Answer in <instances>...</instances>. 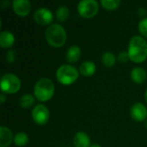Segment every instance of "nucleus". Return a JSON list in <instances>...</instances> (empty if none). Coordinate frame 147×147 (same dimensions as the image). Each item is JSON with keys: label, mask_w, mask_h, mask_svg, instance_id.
I'll return each instance as SVG.
<instances>
[{"label": "nucleus", "mask_w": 147, "mask_h": 147, "mask_svg": "<svg viewBox=\"0 0 147 147\" xmlns=\"http://www.w3.org/2000/svg\"><path fill=\"white\" fill-rule=\"evenodd\" d=\"M127 53L133 62L138 64L144 62L147 59L146 40L141 36H134L129 41Z\"/></svg>", "instance_id": "obj_1"}, {"label": "nucleus", "mask_w": 147, "mask_h": 147, "mask_svg": "<svg viewBox=\"0 0 147 147\" xmlns=\"http://www.w3.org/2000/svg\"><path fill=\"white\" fill-rule=\"evenodd\" d=\"M55 86L53 82L47 78L38 80L34 87V94L35 98L40 102H47L50 100L54 94Z\"/></svg>", "instance_id": "obj_2"}, {"label": "nucleus", "mask_w": 147, "mask_h": 147, "mask_svg": "<svg viewBox=\"0 0 147 147\" xmlns=\"http://www.w3.org/2000/svg\"><path fill=\"white\" fill-rule=\"evenodd\" d=\"M47 43L53 47H61L66 41V32L59 24H52L45 33Z\"/></svg>", "instance_id": "obj_3"}, {"label": "nucleus", "mask_w": 147, "mask_h": 147, "mask_svg": "<svg viewBox=\"0 0 147 147\" xmlns=\"http://www.w3.org/2000/svg\"><path fill=\"white\" fill-rule=\"evenodd\" d=\"M79 72L72 65H62L59 67L56 72L58 81L63 85H71L78 78Z\"/></svg>", "instance_id": "obj_4"}, {"label": "nucleus", "mask_w": 147, "mask_h": 147, "mask_svg": "<svg viewBox=\"0 0 147 147\" xmlns=\"http://www.w3.org/2000/svg\"><path fill=\"white\" fill-rule=\"evenodd\" d=\"M22 84L20 78L13 73H6L2 76L0 87L3 93L14 94L19 91Z\"/></svg>", "instance_id": "obj_5"}, {"label": "nucleus", "mask_w": 147, "mask_h": 147, "mask_svg": "<svg viewBox=\"0 0 147 147\" xmlns=\"http://www.w3.org/2000/svg\"><path fill=\"white\" fill-rule=\"evenodd\" d=\"M99 9L98 3L95 0H83L78 4V11L84 18L94 17Z\"/></svg>", "instance_id": "obj_6"}, {"label": "nucleus", "mask_w": 147, "mask_h": 147, "mask_svg": "<svg viewBox=\"0 0 147 147\" xmlns=\"http://www.w3.org/2000/svg\"><path fill=\"white\" fill-rule=\"evenodd\" d=\"M32 119L33 121L40 126H43L47 123L50 117V113L48 109L43 104L36 105L32 110Z\"/></svg>", "instance_id": "obj_7"}, {"label": "nucleus", "mask_w": 147, "mask_h": 147, "mask_svg": "<svg viewBox=\"0 0 147 147\" xmlns=\"http://www.w3.org/2000/svg\"><path fill=\"white\" fill-rule=\"evenodd\" d=\"M34 19L36 23L41 26H47L50 24L53 20V14L47 8H40L34 14Z\"/></svg>", "instance_id": "obj_8"}, {"label": "nucleus", "mask_w": 147, "mask_h": 147, "mask_svg": "<svg viewBox=\"0 0 147 147\" xmlns=\"http://www.w3.org/2000/svg\"><path fill=\"white\" fill-rule=\"evenodd\" d=\"M12 9L19 16H26L31 10V3L28 0H14Z\"/></svg>", "instance_id": "obj_9"}, {"label": "nucleus", "mask_w": 147, "mask_h": 147, "mask_svg": "<svg viewBox=\"0 0 147 147\" xmlns=\"http://www.w3.org/2000/svg\"><path fill=\"white\" fill-rule=\"evenodd\" d=\"M130 115L134 120L137 121H143L147 117L146 107L140 102L134 103L130 109Z\"/></svg>", "instance_id": "obj_10"}, {"label": "nucleus", "mask_w": 147, "mask_h": 147, "mask_svg": "<svg viewBox=\"0 0 147 147\" xmlns=\"http://www.w3.org/2000/svg\"><path fill=\"white\" fill-rule=\"evenodd\" d=\"M13 140V134L9 128L2 126L0 127V147L9 146Z\"/></svg>", "instance_id": "obj_11"}, {"label": "nucleus", "mask_w": 147, "mask_h": 147, "mask_svg": "<svg viewBox=\"0 0 147 147\" xmlns=\"http://www.w3.org/2000/svg\"><path fill=\"white\" fill-rule=\"evenodd\" d=\"M73 143L76 147H90V140L87 134L78 132L73 138Z\"/></svg>", "instance_id": "obj_12"}, {"label": "nucleus", "mask_w": 147, "mask_h": 147, "mask_svg": "<svg viewBox=\"0 0 147 147\" xmlns=\"http://www.w3.org/2000/svg\"><path fill=\"white\" fill-rule=\"evenodd\" d=\"M15 43V36L9 31H2L0 33V46L2 48H9Z\"/></svg>", "instance_id": "obj_13"}, {"label": "nucleus", "mask_w": 147, "mask_h": 147, "mask_svg": "<svg viewBox=\"0 0 147 147\" xmlns=\"http://www.w3.org/2000/svg\"><path fill=\"white\" fill-rule=\"evenodd\" d=\"M82 51L81 48L78 46H71L66 52V55H65V59L67 60V62L71 63V64H75L76 62H78V60L80 59Z\"/></svg>", "instance_id": "obj_14"}, {"label": "nucleus", "mask_w": 147, "mask_h": 147, "mask_svg": "<svg viewBox=\"0 0 147 147\" xmlns=\"http://www.w3.org/2000/svg\"><path fill=\"white\" fill-rule=\"evenodd\" d=\"M131 78L136 84H142L147 78V73L145 69L141 67H135L131 71Z\"/></svg>", "instance_id": "obj_15"}, {"label": "nucleus", "mask_w": 147, "mask_h": 147, "mask_svg": "<svg viewBox=\"0 0 147 147\" xmlns=\"http://www.w3.org/2000/svg\"><path fill=\"white\" fill-rule=\"evenodd\" d=\"M96 66L92 61H84L80 65L79 72L84 77H90L95 74Z\"/></svg>", "instance_id": "obj_16"}, {"label": "nucleus", "mask_w": 147, "mask_h": 147, "mask_svg": "<svg viewBox=\"0 0 147 147\" xmlns=\"http://www.w3.org/2000/svg\"><path fill=\"white\" fill-rule=\"evenodd\" d=\"M102 62L106 67H112L116 62V58L113 53L106 52L102 56Z\"/></svg>", "instance_id": "obj_17"}, {"label": "nucleus", "mask_w": 147, "mask_h": 147, "mask_svg": "<svg viewBox=\"0 0 147 147\" xmlns=\"http://www.w3.org/2000/svg\"><path fill=\"white\" fill-rule=\"evenodd\" d=\"M69 16H70V10L67 6L62 5L58 8L56 11V17L59 22H65L69 18Z\"/></svg>", "instance_id": "obj_18"}, {"label": "nucleus", "mask_w": 147, "mask_h": 147, "mask_svg": "<svg viewBox=\"0 0 147 147\" xmlns=\"http://www.w3.org/2000/svg\"><path fill=\"white\" fill-rule=\"evenodd\" d=\"M34 97L31 94H25L19 100L20 106L24 109L30 108L31 106L34 105Z\"/></svg>", "instance_id": "obj_19"}, {"label": "nucleus", "mask_w": 147, "mask_h": 147, "mask_svg": "<svg viewBox=\"0 0 147 147\" xmlns=\"http://www.w3.org/2000/svg\"><path fill=\"white\" fill-rule=\"evenodd\" d=\"M28 142V136L23 132L17 133L14 137V143L17 146H25Z\"/></svg>", "instance_id": "obj_20"}, {"label": "nucleus", "mask_w": 147, "mask_h": 147, "mask_svg": "<svg viewBox=\"0 0 147 147\" xmlns=\"http://www.w3.org/2000/svg\"><path fill=\"white\" fill-rule=\"evenodd\" d=\"M101 4L102 5L104 9L108 10H114L120 6L121 1L120 0H101Z\"/></svg>", "instance_id": "obj_21"}, {"label": "nucleus", "mask_w": 147, "mask_h": 147, "mask_svg": "<svg viewBox=\"0 0 147 147\" xmlns=\"http://www.w3.org/2000/svg\"><path fill=\"white\" fill-rule=\"evenodd\" d=\"M139 31L144 37L147 38V18H144L140 22Z\"/></svg>", "instance_id": "obj_22"}, {"label": "nucleus", "mask_w": 147, "mask_h": 147, "mask_svg": "<svg viewBox=\"0 0 147 147\" xmlns=\"http://www.w3.org/2000/svg\"><path fill=\"white\" fill-rule=\"evenodd\" d=\"M16 53L15 50H9L7 54H6V60L9 62V63H13L16 59Z\"/></svg>", "instance_id": "obj_23"}, {"label": "nucleus", "mask_w": 147, "mask_h": 147, "mask_svg": "<svg viewBox=\"0 0 147 147\" xmlns=\"http://www.w3.org/2000/svg\"><path fill=\"white\" fill-rule=\"evenodd\" d=\"M118 60L121 63H126L129 60V56L128 53L127 52H121L120 53L119 56H118Z\"/></svg>", "instance_id": "obj_24"}, {"label": "nucleus", "mask_w": 147, "mask_h": 147, "mask_svg": "<svg viewBox=\"0 0 147 147\" xmlns=\"http://www.w3.org/2000/svg\"><path fill=\"white\" fill-rule=\"evenodd\" d=\"M5 101H6V96L3 94H1L0 95V102H1V104L4 103Z\"/></svg>", "instance_id": "obj_25"}, {"label": "nucleus", "mask_w": 147, "mask_h": 147, "mask_svg": "<svg viewBox=\"0 0 147 147\" xmlns=\"http://www.w3.org/2000/svg\"><path fill=\"white\" fill-rule=\"evenodd\" d=\"M90 147H102L100 145H98V144H93V145H91Z\"/></svg>", "instance_id": "obj_26"}, {"label": "nucleus", "mask_w": 147, "mask_h": 147, "mask_svg": "<svg viewBox=\"0 0 147 147\" xmlns=\"http://www.w3.org/2000/svg\"><path fill=\"white\" fill-rule=\"evenodd\" d=\"M145 99H146V101L147 102V90L146 91V93H145Z\"/></svg>", "instance_id": "obj_27"}]
</instances>
